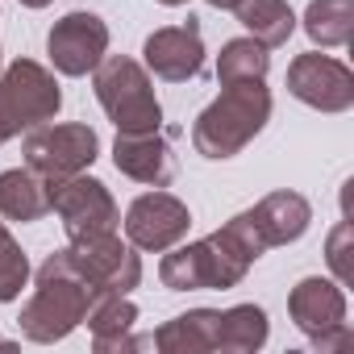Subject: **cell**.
<instances>
[{
	"mask_svg": "<svg viewBox=\"0 0 354 354\" xmlns=\"http://www.w3.org/2000/svg\"><path fill=\"white\" fill-rule=\"evenodd\" d=\"M263 254L267 246L250 230V217L238 213L201 242H188V246L175 242L171 254H162L158 263V279L167 292H225V288H238Z\"/></svg>",
	"mask_w": 354,
	"mask_h": 354,
	"instance_id": "6da1fadb",
	"label": "cell"
},
{
	"mask_svg": "<svg viewBox=\"0 0 354 354\" xmlns=\"http://www.w3.org/2000/svg\"><path fill=\"white\" fill-rule=\"evenodd\" d=\"M96 296L100 292L80 275L71 250H55L38 267V283H34V296L26 300L21 317H17V329H21V337H30L38 346H55L84 325Z\"/></svg>",
	"mask_w": 354,
	"mask_h": 354,
	"instance_id": "7a4b0ae2",
	"label": "cell"
},
{
	"mask_svg": "<svg viewBox=\"0 0 354 354\" xmlns=\"http://www.w3.org/2000/svg\"><path fill=\"white\" fill-rule=\"evenodd\" d=\"M267 121H271V92H267V80H254V84H225L221 96L196 117V125H192V146H196V154H205V158H234V154H242V150L263 133Z\"/></svg>",
	"mask_w": 354,
	"mask_h": 354,
	"instance_id": "3957f363",
	"label": "cell"
},
{
	"mask_svg": "<svg viewBox=\"0 0 354 354\" xmlns=\"http://www.w3.org/2000/svg\"><path fill=\"white\" fill-rule=\"evenodd\" d=\"M92 88L117 133H150L162 129V104L154 96L150 71L129 55H104L92 71Z\"/></svg>",
	"mask_w": 354,
	"mask_h": 354,
	"instance_id": "277c9868",
	"label": "cell"
},
{
	"mask_svg": "<svg viewBox=\"0 0 354 354\" xmlns=\"http://www.w3.org/2000/svg\"><path fill=\"white\" fill-rule=\"evenodd\" d=\"M59 109H63V88L42 63L13 59L0 71V146L17 133L55 121Z\"/></svg>",
	"mask_w": 354,
	"mask_h": 354,
	"instance_id": "5b68a950",
	"label": "cell"
},
{
	"mask_svg": "<svg viewBox=\"0 0 354 354\" xmlns=\"http://www.w3.org/2000/svg\"><path fill=\"white\" fill-rule=\"evenodd\" d=\"M21 154H26V167L34 175H42V180H67V175H80L96 162L100 138L84 121H71V125H50L46 121V125L26 133Z\"/></svg>",
	"mask_w": 354,
	"mask_h": 354,
	"instance_id": "8992f818",
	"label": "cell"
},
{
	"mask_svg": "<svg viewBox=\"0 0 354 354\" xmlns=\"http://www.w3.org/2000/svg\"><path fill=\"white\" fill-rule=\"evenodd\" d=\"M46 196H50V209L59 213L67 238H92V234H113L121 213H117V201L113 192L92 180V175H67V180H46Z\"/></svg>",
	"mask_w": 354,
	"mask_h": 354,
	"instance_id": "52a82bcc",
	"label": "cell"
},
{
	"mask_svg": "<svg viewBox=\"0 0 354 354\" xmlns=\"http://www.w3.org/2000/svg\"><path fill=\"white\" fill-rule=\"evenodd\" d=\"M288 92L300 104L317 109V113H346V109H354V75H350V67L342 59L317 55V50L296 55L288 63Z\"/></svg>",
	"mask_w": 354,
	"mask_h": 354,
	"instance_id": "ba28073f",
	"label": "cell"
},
{
	"mask_svg": "<svg viewBox=\"0 0 354 354\" xmlns=\"http://www.w3.org/2000/svg\"><path fill=\"white\" fill-rule=\"evenodd\" d=\"M46 55H50L59 75L80 80V75L96 71L100 59L109 55V26L96 13H88V9H75V13H67V17H59L50 26Z\"/></svg>",
	"mask_w": 354,
	"mask_h": 354,
	"instance_id": "9c48e42d",
	"label": "cell"
},
{
	"mask_svg": "<svg viewBox=\"0 0 354 354\" xmlns=\"http://www.w3.org/2000/svg\"><path fill=\"white\" fill-rule=\"evenodd\" d=\"M71 259L80 267V275L96 288V292H121L129 296L138 283H142V259L133 254V246H125L113 234H92V238H75L71 246Z\"/></svg>",
	"mask_w": 354,
	"mask_h": 354,
	"instance_id": "30bf717a",
	"label": "cell"
},
{
	"mask_svg": "<svg viewBox=\"0 0 354 354\" xmlns=\"http://www.w3.org/2000/svg\"><path fill=\"white\" fill-rule=\"evenodd\" d=\"M188 225H192V213L180 196L171 192H146L129 205L125 213V238L133 250H171L175 242L188 238Z\"/></svg>",
	"mask_w": 354,
	"mask_h": 354,
	"instance_id": "8fae6325",
	"label": "cell"
},
{
	"mask_svg": "<svg viewBox=\"0 0 354 354\" xmlns=\"http://www.w3.org/2000/svg\"><path fill=\"white\" fill-rule=\"evenodd\" d=\"M146 55V71H154L167 84H188L205 71V38H201V21L188 17L184 26H162L146 38L142 46Z\"/></svg>",
	"mask_w": 354,
	"mask_h": 354,
	"instance_id": "7c38bea8",
	"label": "cell"
},
{
	"mask_svg": "<svg viewBox=\"0 0 354 354\" xmlns=\"http://www.w3.org/2000/svg\"><path fill=\"white\" fill-rule=\"evenodd\" d=\"M113 167L121 175H129V180L146 184V188H167L175 175H180V162H175V150L162 138V129L117 133V142H113Z\"/></svg>",
	"mask_w": 354,
	"mask_h": 354,
	"instance_id": "4fadbf2b",
	"label": "cell"
},
{
	"mask_svg": "<svg viewBox=\"0 0 354 354\" xmlns=\"http://www.w3.org/2000/svg\"><path fill=\"white\" fill-rule=\"evenodd\" d=\"M288 317H292V325H296L308 342H317V337L342 329V325H346V292H342V283L321 279V275L300 279V283L288 292Z\"/></svg>",
	"mask_w": 354,
	"mask_h": 354,
	"instance_id": "5bb4252c",
	"label": "cell"
},
{
	"mask_svg": "<svg viewBox=\"0 0 354 354\" xmlns=\"http://www.w3.org/2000/svg\"><path fill=\"white\" fill-rule=\"evenodd\" d=\"M250 217V230L259 234V242L271 250V246H288V242H300L313 225V205L300 196V192H267L254 209H246Z\"/></svg>",
	"mask_w": 354,
	"mask_h": 354,
	"instance_id": "9a60e30c",
	"label": "cell"
},
{
	"mask_svg": "<svg viewBox=\"0 0 354 354\" xmlns=\"http://www.w3.org/2000/svg\"><path fill=\"white\" fill-rule=\"evenodd\" d=\"M84 325L92 329V346L96 354H109V350H138V346H150V337H133V325H138V304L121 292H100L84 317Z\"/></svg>",
	"mask_w": 354,
	"mask_h": 354,
	"instance_id": "2e32d148",
	"label": "cell"
},
{
	"mask_svg": "<svg viewBox=\"0 0 354 354\" xmlns=\"http://www.w3.org/2000/svg\"><path fill=\"white\" fill-rule=\"evenodd\" d=\"M217 321H221V308H188L180 317H171L167 325H158L150 346L162 354H209L217 350Z\"/></svg>",
	"mask_w": 354,
	"mask_h": 354,
	"instance_id": "e0dca14e",
	"label": "cell"
},
{
	"mask_svg": "<svg viewBox=\"0 0 354 354\" xmlns=\"http://www.w3.org/2000/svg\"><path fill=\"white\" fill-rule=\"evenodd\" d=\"M46 213H50V196L42 175H34L30 167L0 171V217L30 225V221H42Z\"/></svg>",
	"mask_w": 354,
	"mask_h": 354,
	"instance_id": "ac0fdd59",
	"label": "cell"
},
{
	"mask_svg": "<svg viewBox=\"0 0 354 354\" xmlns=\"http://www.w3.org/2000/svg\"><path fill=\"white\" fill-rule=\"evenodd\" d=\"M271 321L259 304H234L217 321V350L221 354H254L267 346Z\"/></svg>",
	"mask_w": 354,
	"mask_h": 354,
	"instance_id": "d6986e66",
	"label": "cell"
},
{
	"mask_svg": "<svg viewBox=\"0 0 354 354\" xmlns=\"http://www.w3.org/2000/svg\"><path fill=\"white\" fill-rule=\"evenodd\" d=\"M234 13L246 26V34L254 42H263L267 50L283 46L292 38V30H296V13H292L288 0H238Z\"/></svg>",
	"mask_w": 354,
	"mask_h": 354,
	"instance_id": "ffe728a7",
	"label": "cell"
},
{
	"mask_svg": "<svg viewBox=\"0 0 354 354\" xmlns=\"http://www.w3.org/2000/svg\"><path fill=\"white\" fill-rule=\"evenodd\" d=\"M304 34L321 46H346L354 34V0H308L304 9Z\"/></svg>",
	"mask_w": 354,
	"mask_h": 354,
	"instance_id": "44dd1931",
	"label": "cell"
},
{
	"mask_svg": "<svg viewBox=\"0 0 354 354\" xmlns=\"http://www.w3.org/2000/svg\"><path fill=\"white\" fill-rule=\"evenodd\" d=\"M271 71V55L263 42L254 38H230L217 55V80L221 88L225 84H254V80H267Z\"/></svg>",
	"mask_w": 354,
	"mask_h": 354,
	"instance_id": "7402d4cb",
	"label": "cell"
},
{
	"mask_svg": "<svg viewBox=\"0 0 354 354\" xmlns=\"http://www.w3.org/2000/svg\"><path fill=\"white\" fill-rule=\"evenodd\" d=\"M26 283H30V259L0 221V304H13Z\"/></svg>",
	"mask_w": 354,
	"mask_h": 354,
	"instance_id": "603a6c76",
	"label": "cell"
},
{
	"mask_svg": "<svg viewBox=\"0 0 354 354\" xmlns=\"http://www.w3.org/2000/svg\"><path fill=\"white\" fill-rule=\"evenodd\" d=\"M350 242H354V230H350V221H337V225H333V234H329V242H325V259H329V267H333L337 283H350V279H354Z\"/></svg>",
	"mask_w": 354,
	"mask_h": 354,
	"instance_id": "cb8c5ba5",
	"label": "cell"
},
{
	"mask_svg": "<svg viewBox=\"0 0 354 354\" xmlns=\"http://www.w3.org/2000/svg\"><path fill=\"white\" fill-rule=\"evenodd\" d=\"M350 342V325H342V329H333V333H325V337H317L313 342V350H321V354H329V350H342Z\"/></svg>",
	"mask_w": 354,
	"mask_h": 354,
	"instance_id": "d4e9b609",
	"label": "cell"
},
{
	"mask_svg": "<svg viewBox=\"0 0 354 354\" xmlns=\"http://www.w3.org/2000/svg\"><path fill=\"white\" fill-rule=\"evenodd\" d=\"M26 9H46V5H55V0H21Z\"/></svg>",
	"mask_w": 354,
	"mask_h": 354,
	"instance_id": "484cf974",
	"label": "cell"
},
{
	"mask_svg": "<svg viewBox=\"0 0 354 354\" xmlns=\"http://www.w3.org/2000/svg\"><path fill=\"white\" fill-rule=\"evenodd\" d=\"M209 5H213V9H234L238 0H209Z\"/></svg>",
	"mask_w": 354,
	"mask_h": 354,
	"instance_id": "4316f807",
	"label": "cell"
},
{
	"mask_svg": "<svg viewBox=\"0 0 354 354\" xmlns=\"http://www.w3.org/2000/svg\"><path fill=\"white\" fill-rule=\"evenodd\" d=\"M158 5H167V9H180V5H188V0H158Z\"/></svg>",
	"mask_w": 354,
	"mask_h": 354,
	"instance_id": "83f0119b",
	"label": "cell"
}]
</instances>
